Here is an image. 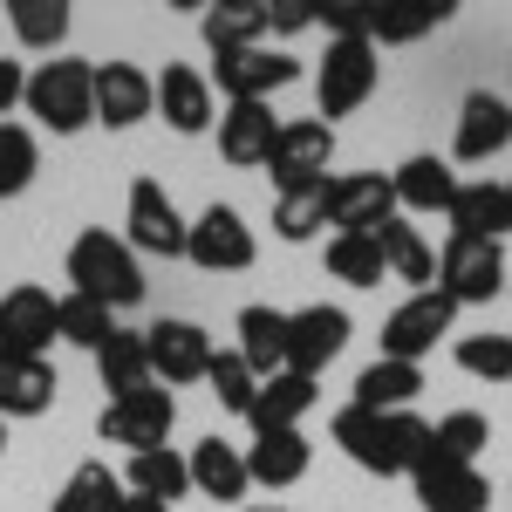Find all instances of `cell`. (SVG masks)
<instances>
[{
  "label": "cell",
  "instance_id": "6da1fadb",
  "mask_svg": "<svg viewBox=\"0 0 512 512\" xmlns=\"http://www.w3.org/2000/svg\"><path fill=\"white\" fill-rule=\"evenodd\" d=\"M335 444L349 451L362 472H376V478H396V472H424L437 458V444H431V424L417 417V410H362V403H342L335 410Z\"/></svg>",
  "mask_w": 512,
  "mask_h": 512
},
{
  "label": "cell",
  "instance_id": "7a4b0ae2",
  "mask_svg": "<svg viewBox=\"0 0 512 512\" xmlns=\"http://www.w3.org/2000/svg\"><path fill=\"white\" fill-rule=\"evenodd\" d=\"M69 280H76L69 294L103 301L110 315H123V308H137V301H144V267H137V253H130L110 226L76 233V246H69Z\"/></svg>",
  "mask_w": 512,
  "mask_h": 512
},
{
  "label": "cell",
  "instance_id": "3957f363",
  "mask_svg": "<svg viewBox=\"0 0 512 512\" xmlns=\"http://www.w3.org/2000/svg\"><path fill=\"white\" fill-rule=\"evenodd\" d=\"M28 117L55 137H76L96 123V62H76V55H55L28 76Z\"/></svg>",
  "mask_w": 512,
  "mask_h": 512
},
{
  "label": "cell",
  "instance_id": "277c9868",
  "mask_svg": "<svg viewBox=\"0 0 512 512\" xmlns=\"http://www.w3.org/2000/svg\"><path fill=\"white\" fill-rule=\"evenodd\" d=\"M437 294L451 301V308H485V301H499L506 294V246L499 239H444V253H437Z\"/></svg>",
  "mask_w": 512,
  "mask_h": 512
},
{
  "label": "cell",
  "instance_id": "5b68a950",
  "mask_svg": "<svg viewBox=\"0 0 512 512\" xmlns=\"http://www.w3.org/2000/svg\"><path fill=\"white\" fill-rule=\"evenodd\" d=\"M171 424H178V396L158 390V383H144V390L110 396V403H103V417H96V437H103V444H123V451L137 458V451H164Z\"/></svg>",
  "mask_w": 512,
  "mask_h": 512
},
{
  "label": "cell",
  "instance_id": "8992f818",
  "mask_svg": "<svg viewBox=\"0 0 512 512\" xmlns=\"http://www.w3.org/2000/svg\"><path fill=\"white\" fill-rule=\"evenodd\" d=\"M376 76H383L376 41H328V55H321V69H315V103H321V117H328V130H335V117H355L376 96Z\"/></svg>",
  "mask_w": 512,
  "mask_h": 512
},
{
  "label": "cell",
  "instance_id": "52a82bcc",
  "mask_svg": "<svg viewBox=\"0 0 512 512\" xmlns=\"http://www.w3.org/2000/svg\"><path fill=\"white\" fill-rule=\"evenodd\" d=\"M123 246L130 253H158V260H185V233H192V219L171 205L158 178H137L130 185V205H123Z\"/></svg>",
  "mask_w": 512,
  "mask_h": 512
},
{
  "label": "cell",
  "instance_id": "ba28073f",
  "mask_svg": "<svg viewBox=\"0 0 512 512\" xmlns=\"http://www.w3.org/2000/svg\"><path fill=\"white\" fill-rule=\"evenodd\" d=\"M185 260L205 267V274H246L260 260V239L233 205H205L192 219V233H185Z\"/></svg>",
  "mask_w": 512,
  "mask_h": 512
},
{
  "label": "cell",
  "instance_id": "9c48e42d",
  "mask_svg": "<svg viewBox=\"0 0 512 512\" xmlns=\"http://www.w3.org/2000/svg\"><path fill=\"white\" fill-rule=\"evenodd\" d=\"M55 349V294L21 280L0 294V362H41Z\"/></svg>",
  "mask_w": 512,
  "mask_h": 512
},
{
  "label": "cell",
  "instance_id": "30bf717a",
  "mask_svg": "<svg viewBox=\"0 0 512 512\" xmlns=\"http://www.w3.org/2000/svg\"><path fill=\"white\" fill-rule=\"evenodd\" d=\"M144 355H151V383L164 390H178V383H205V369H212V335L198 328V321H178L164 315L144 328Z\"/></svg>",
  "mask_w": 512,
  "mask_h": 512
},
{
  "label": "cell",
  "instance_id": "8fae6325",
  "mask_svg": "<svg viewBox=\"0 0 512 512\" xmlns=\"http://www.w3.org/2000/svg\"><path fill=\"white\" fill-rule=\"evenodd\" d=\"M335 164V130L321 117H294L280 123L274 151H267V171H274V192H294V185H321Z\"/></svg>",
  "mask_w": 512,
  "mask_h": 512
},
{
  "label": "cell",
  "instance_id": "7c38bea8",
  "mask_svg": "<svg viewBox=\"0 0 512 512\" xmlns=\"http://www.w3.org/2000/svg\"><path fill=\"white\" fill-rule=\"evenodd\" d=\"M349 335H355L349 308H328V301L294 308V315H287V369H294V376H321L335 355L349 349Z\"/></svg>",
  "mask_w": 512,
  "mask_h": 512
},
{
  "label": "cell",
  "instance_id": "4fadbf2b",
  "mask_svg": "<svg viewBox=\"0 0 512 512\" xmlns=\"http://www.w3.org/2000/svg\"><path fill=\"white\" fill-rule=\"evenodd\" d=\"M301 76V62L294 55H280V48H233V55H219V69H212V89L226 96V103H267L274 89Z\"/></svg>",
  "mask_w": 512,
  "mask_h": 512
},
{
  "label": "cell",
  "instance_id": "5bb4252c",
  "mask_svg": "<svg viewBox=\"0 0 512 512\" xmlns=\"http://www.w3.org/2000/svg\"><path fill=\"white\" fill-rule=\"evenodd\" d=\"M451 321H458V308H451L437 287H424V294H410V301L383 321V355H390V362H424V355L437 349V335H451Z\"/></svg>",
  "mask_w": 512,
  "mask_h": 512
},
{
  "label": "cell",
  "instance_id": "9a60e30c",
  "mask_svg": "<svg viewBox=\"0 0 512 512\" xmlns=\"http://www.w3.org/2000/svg\"><path fill=\"white\" fill-rule=\"evenodd\" d=\"M383 219H396V185L383 171L328 178V226H335V233H376Z\"/></svg>",
  "mask_w": 512,
  "mask_h": 512
},
{
  "label": "cell",
  "instance_id": "2e32d148",
  "mask_svg": "<svg viewBox=\"0 0 512 512\" xmlns=\"http://www.w3.org/2000/svg\"><path fill=\"white\" fill-rule=\"evenodd\" d=\"M144 117H158V82L137 62H96V123L103 130H137Z\"/></svg>",
  "mask_w": 512,
  "mask_h": 512
},
{
  "label": "cell",
  "instance_id": "e0dca14e",
  "mask_svg": "<svg viewBox=\"0 0 512 512\" xmlns=\"http://www.w3.org/2000/svg\"><path fill=\"white\" fill-rule=\"evenodd\" d=\"M512 144V103L492 89H472L458 103V137H451V158L458 164H492Z\"/></svg>",
  "mask_w": 512,
  "mask_h": 512
},
{
  "label": "cell",
  "instance_id": "ac0fdd59",
  "mask_svg": "<svg viewBox=\"0 0 512 512\" xmlns=\"http://www.w3.org/2000/svg\"><path fill=\"white\" fill-rule=\"evenodd\" d=\"M158 82V110L164 123L178 130V137H205L212 123H219V96H212V76H198V69H185V62H164Z\"/></svg>",
  "mask_w": 512,
  "mask_h": 512
},
{
  "label": "cell",
  "instance_id": "d6986e66",
  "mask_svg": "<svg viewBox=\"0 0 512 512\" xmlns=\"http://www.w3.org/2000/svg\"><path fill=\"white\" fill-rule=\"evenodd\" d=\"M444 219H451L458 239H499V246H506L512 198H506V185H492V178H458V198H451Z\"/></svg>",
  "mask_w": 512,
  "mask_h": 512
},
{
  "label": "cell",
  "instance_id": "ffe728a7",
  "mask_svg": "<svg viewBox=\"0 0 512 512\" xmlns=\"http://www.w3.org/2000/svg\"><path fill=\"white\" fill-rule=\"evenodd\" d=\"M274 137H280L274 103H226V117H219V158L253 171V164H267Z\"/></svg>",
  "mask_w": 512,
  "mask_h": 512
},
{
  "label": "cell",
  "instance_id": "44dd1931",
  "mask_svg": "<svg viewBox=\"0 0 512 512\" xmlns=\"http://www.w3.org/2000/svg\"><path fill=\"white\" fill-rule=\"evenodd\" d=\"M308 410H315V376L280 369V376H267V383L253 390L246 424H253V437H267V431H301V417H308Z\"/></svg>",
  "mask_w": 512,
  "mask_h": 512
},
{
  "label": "cell",
  "instance_id": "7402d4cb",
  "mask_svg": "<svg viewBox=\"0 0 512 512\" xmlns=\"http://www.w3.org/2000/svg\"><path fill=\"white\" fill-rule=\"evenodd\" d=\"M417 485V506L424 512H485L492 506V485L478 478V465H424V472L410 478Z\"/></svg>",
  "mask_w": 512,
  "mask_h": 512
},
{
  "label": "cell",
  "instance_id": "603a6c76",
  "mask_svg": "<svg viewBox=\"0 0 512 512\" xmlns=\"http://www.w3.org/2000/svg\"><path fill=\"white\" fill-rule=\"evenodd\" d=\"M396 185V212H451V198H458V171L431 151H417V158H403L390 171Z\"/></svg>",
  "mask_w": 512,
  "mask_h": 512
},
{
  "label": "cell",
  "instance_id": "cb8c5ba5",
  "mask_svg": "<svg viewBox=\"0 0 512 512\" xmlns=\"http://www.w3.org/2000/svg\"><path fill=\"white\" fill-rule=\"evenodd\" d=\"M233 335H239V362H246V369H253L260 383L287 369V315H280V308H267V301L239 308Z\"/></svg>",
  "mask_w": 512,
  "mask_h": 512
},
{
  "label": "cell",
  "instance_id": "d4e9b609",
  "mask_svg": "<svg viewBox=\"0 0 512 512\" xmlns=\"http://www.w3.org/2000/svg\"><path fill=\"white\" fill-rule=\"evenodd\" d=\"M308 465H315V451H308V437L301 431H267L246 444V478L253 485H301L308 478Z\"/></svg>",
  "mask_w": 512,
  "mask_h": 512
},
{
  "label": "cell",
  "instance_id": "484cf974",
  "mask_svg": "<svg viewBox=\"0 0 512 512\" xmlns=\"http://www.w3.org/2000/svg\"><path fill=\"white\" fill-rule=\"evenodd\" d=\"M185 465H192V492H205V499H246V492H253V478H246V451L226 444V437H198Z\"/></svg>",
  "mask_w": 512,
  "mask_h": 512
},
{
  "label": "cell",
  "instance_id": "4316f807",
  "mask_svg": "<svg viewBox=\"0 0 512 512\" xmlns=\"http://www.w3.org/2000/svg\"><path fill=\"white\" fill-rule=\"evenodd\" d=\"M451 14H458L451 0H376L369 7V41L403 48V41H424L431 28H444Z\"/></svg>",
  "mask_w": 512,
  "mask_h": 512
},
{
  "label": "cell",
  "instance_id": "83f0119b",
  "mask_svg": "<svg viewBox=\"0 0 512 512\" xmlns=\"http://www.w3.org/2000/svg\"><path fill=\"white\" fill-rule=\"evenodd\" d=\"M376 246H383V274H390V280H410L417 294H424V287H437V253L424 246V233H417V226H403V212L376 226Z\"/></svg>",
  "mask_w": 512,
  "mask_h": 512
},
{
  "label": "cell",
  "instance_id": "f1b7e54d",
  "mask_svg": "<svg viewBox=\"0 0 512 512\" xmlns=\"http://www.w3.org/2000/svg\"><path fill=\"white\" fill-rule=\"evenodd\" d=\"M198 35L212 55H233V48H260L267 41V7L260 0H219L198 14Z\"/></svg>",
  "mask_w": 512,
  "mask_h": 512
},
{
  "label": "cell",
  "instance_id": "f546056e",
  "mask_svg": "<svg viewBox=\"0 0 512 512\" xmlns=\"http://www.w3.org/2000/svg\"><path fill=\"white\" fill-rule=\"evenodd\" d=\"M417 390H424V369L417 362H390V355H376L362 376H355V396L349 403H362V410H410L417 403Z\"/></svg>",
  "mask_w": 512,
  "mask_h": 512
},
{
  "label": "cell",
  "instance_id": "4dcf8cb0",
  "mask_svg": "<svg viewBox=\"0 0 512 512\" xmlns=\"http://www.w3.org/2000/svg\"><path fill=\"white\" fill-rule=\"evenodd\" d=\"M123 492H137V499H158V506H178L185 492H192V465H185V451H137L130 458V472H123Z\"/></svg>",
  "mask_w": 512,
  "mask_h": 512
},
{
  "label": "cell",
  "instance_id": "1f68e13d",
  "mask_svg": "<svg viewBox=\"0 0 512 512\" xmlns=\"http://www.w3.org/2000/svg\"><path fill=\"white\" fill-rule=\"evenodd\" d=\"M55 362H0V417H41L55 403Z\"/></svg>",
  "mask_w": 512,
  "mask_h": 512
},
{
  "label": "cell",
  "instance_id": "d6a6232c",
  "mask_svg": "<svg viewBox=\"0 0 512 512\" xmlns=\"http://www.w3.org/2000/svg\"><path fill=\"white\" fill-rule=\"evenodd\" d=\"M96 376L110 396H130L151 383V355H144V328H110V342L96 349Z\"/></svg>",
  "mask_w": 512,
  "mask_h": 512
},
{
  "label": "cell",
  "instance_id": "836d02e7",
  "mask_svg": "<svg viewBox=\"0 0 512 512\" xmlns=\"http://www.w3.org/2000/svg\"><path fill=\"white\" fill-rule=\"evenodd\" d=\"M123 499H130V492H123V478L110 472V465H96V458H89V465L69 472V485L55 492V506H48V512H123Z\"/></svg>",
  "mask_w": 512,
  "mask_h": 512
},
{
  "label": "cell",
  "instance_id": "e575fe53",
  "mask_svg": "<svg viewBox=\"0 0 512 512\" xmlns=\"http://www.w3.org/2000/svg\"><path fill=\"white\" fill-rule=\"evenodd\" d=\"M328 226V178L321 185H294V192H274V233L287 246H301V239H315Z\"/></svg>",
  "mask_w": 512,
  "mask_h": 512
},
{
  "label": "cell",
  "instance_id": "d590c367",
  "mask_svg": "<svg viewBox=\"0 0 512 512\" xmlns=\"http://www.w3.org/2000/svg\"><path fill=\"white\" fill-rule=\"evenodd\" d=\"M110 328H117V315L103 308V301H89V294H62L55 301V342H76V349H103L110 342Z\"/></svg>",
  "mask_w": 512,
  "mask_h": 512
},
{
  "label": "cell",
  "instance_id": "8d00e7d4",
  "mask_svg": "<svg viewBox=\"0 0 512 512\" xmlns=\"http://www.w3.org/2000/svg\"><path fill=\"white\" fill-rule=\"evenodd\" d=\"M328 274L349 280V287H383V246H376V233H335L328 239Z\"/></svg>",
  "mask_w": 512,
  "mask_h": 512
},
{
  "label": "cell",
  "instance_id": "74e56055",
  "mask_svg": "<svg viewBox=\"0 0 512 512\" xmlns=\"http://www.w3.org/2000/svg\"><path fill=\"white\" fill-rule=\"evenodd\" d=\"M7 21H14V41L21 48H41V55H55L69 41V7L62 0H14Z\"/></svg>",
  "mask_w": 512,
  "mask_h": 512
},
{
  "label": "cell",
  "instance_id": "f35d334b",
  "mask_svg": "<svg viewBox=\"0 0 512 512\" xmlns=\"http://www.w3.org/2000/svg\"><path fill=\"white\" fill-rule=\"evenodd\" d=\"M431 444H437L444 465H472L478 451L492 444V424H485L478 410H451V417H437V424H431ZM437 458H431V465H437Z\"/></svg>",
  "mask_w": 512,
  "mask_h": 512
},
{
  "label": "cell",
  "instance_id": "ab89813d",
  "mask_svg": "<svg viewBox=\"0 0 512 512\" xmlns=\"http://www.w3.org/2000/svg\"><path fill=\"white\" fill-rule=\"evenodd\" d=\"M41 171V144L35 130H21V123H0V198H21L35 185Z\"/></svg>",
  "mask_w": 512,
  "mask_h": 512
},
{
  "label": "cell",
  "instance_id": "60d3db41",
  "mask_svg": "<svg viewBox=\"0 0 512 512\" xmlns=\"http://www.w3.org/2000/svg\"><path fill=\"white\" fill-rule=\"evenodd\" d=\"M458 369L465 376H478V383H512V335H458Z\"/></svg>",
  "mask_w": 512,
  "mask_h": 512
},
{
  "label": "cell",
  "instance_id": "b9f144b4",
  "mask_svg": "<svg viewBox=\"0 0 512 512\" xmlns=\"http://www.w3.org/2000/svg\"><path fill=\"white\" fill-rule=\"evenodd\" d=\"M205 383H212V396H219V410H233V417H246V410H253V390H260V376L239 362V349H219V355H212Z\"/></svg>",
  "mask_w": 512,
  "mask_h": 512
},
{
  "label": "cell",
  "instance_id": "7bdbcfd3",
  "mask_svg": "<svg viewBox=\"0 0 512 512\" xmlns=\"http://www.w3.org/2000/svg\"><path fill=\"white\" fill-rule=\"evenodd\" d=\"M301 28H315V7H308V0H280V7H267V35H301Z\"/></svg>",
  "mask_w": 512,
  "mask_h": 512
},
{
  "label": "cell",
  "instance_id": "ee69618b",
  "mask_svg": "<svg viewBox=\"0 0 512 512\" xmlns=\"http://www.w3.org/2000/svg\"><path fill=\"white\" fill-rule=\"evenodd\" d=\"M21 96H28V69H21V62H7V55H0V123H7V110H14V103H21Z\"/></svg>",
  "mask_w": 512,
  "mask_h": 512
},
{
  "label": "cell",
  "instance_id": "f6af8a7d",
  "mask_svg": "<svg viewBox=\"0 0 512 512\" xmlns=\"http://www.w3.org/2000/svg\"><path fill=\"white\" fill-rule=\"evenodd\" d=\"M123 512H171V506H158V499H137V492H130V499H123Z\"/></svg>",
  "mask_w": 512,
  "mask_h": 512
},
{
  "label": "cell",
  "instance_id": "bcb514c9",
  "mask_svg": "<svg viewBox=\"0 0 512 512\" xmlns=\"http://www.w3.org/2000/svg\"><path fill=\"white\" fill-rule=\"evenodd\" d=\"M0 451H7V417H0Z\"/></svg>",
  "mask_w": 512,
  "mask_h": 512
},
{
  "label": "cell",
  "instance_id": "7dc6e473",
  "mask_svg": "<svg viewBox=\"0 0 512 512\" xmlns=\"http://www.w3.org/2000/svg\"><path fill=\"white\" fill-rule=\"evenodd\" d=\"M246 512H274V506H246Z\"/></svg>",
  "mask_w": 512,
  "mask_h": 512
},
{
  "label": "cell",
  "instance_id": "c3c4849f",
  "mask_svg": "<svg viewBox=\"0 0 512 512\" xmlns=\"http://www.w3.org/2000/svg\"><path fill=\"white\" fill-rule=\"evenodd\" d=\"M506 198H512V185H506Z\"/></svg>",
  "mask_w": 512,
  "mask_h": 512
}]
</instances>
